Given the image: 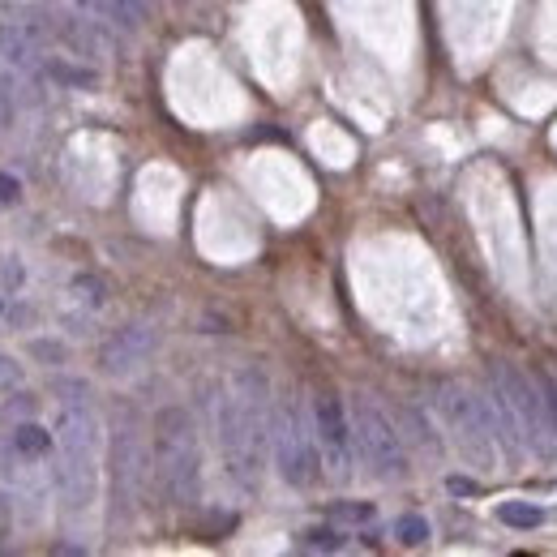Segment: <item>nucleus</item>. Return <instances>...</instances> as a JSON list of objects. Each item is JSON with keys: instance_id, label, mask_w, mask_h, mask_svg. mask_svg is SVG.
I'll return each instance as SVG.
<instances>
[{"instance_id": "1", "label": "nucleus", "mask_w": 557, "mask_h": 557, "mask_svg": "<svg viewBox=\"0 0 557 557\" xmlns=\"http://www.w3.org/2000/svg\"><path fill=\"white\" fill-rule=\"evenodd\" d=\"M60 395V416H56V493L69 515H78L95 502L99 493V416L90 403L86 382H56Z\"/></svg>"}, {"instance_id": "2", "label": "nucleus", "mask_w": 557, "mask_h": 557, "mask_svg": "<svg viewBox=\"0 0 557 557\" xmlns=\"http://www.w3.org/2000/svg\"><path fill=\"white\" fill-rule=\"evenodd\" d=\"M270 386L266 373L240 369L232 378V390L219 399L215 408V429H219V455L228 463V476L236 485L253 489L262 468V446L270 438Z\"/></svg>"}, {"instance_id": "3", "label": "nucleus", "mask_w": 557, "mask_h": 557, "mask_svg": "<svg viewBox=\"0 0 557 557\" xmlns=\"http://www.w3.org/2000/svg\"><path fill=\"white\" fill-rule=\"evenodd\" d=\"M155 476L176 506H193L202 493L198 429L185 408H163L155 416Z\"/></svg>"}, {"instance_id": "4", "label": "nucleus", "mask_w": 557, "mask_h": 557, "mask_svg": "<svg viewBox=\"0 0 557 557\" xmlns=\"http://www.w3.org/2000/svg\"><path fill=\"white\" fill-rule=\"evenodd\" d=\"M270 442H275V463H279V476L288 485L305 489L318 480V463H322V450H318V429H309L300 403L283 399L275 416H270Z\"/></svg>"}, {"instance_id": "5", "label": "nucleus", "mask_w": 557, "mask_h": 557, "mask_svg": "<svg viewBox=\"0 0 557 557\" xmlns=\"http://www.w3.org/2000/svg\"><path fill=\"white\" fill-rule=\"evenodd\" d=\"M493 386L506 395L510 412H515V420H519L523 442H528L540 459H553V425H549L545 395H536V386L523 378L510 360H498V365H493Z\"/></svg>"}, {"instance_id": "6", "label": "nucleus", "mask_w": 557, "mask_h": 557, "mask_svg": "<svg viewBox=\"0 0 557 557\" xmlns=\"http://www.w3.org/2000/svg\"><path fill=\"white\" fill-rule=\"evenodd\" d=\"M442 416H446L450 433H455L459 450L468 455V463H476V468H485V472L498 468V455H502V450H498V442H493L489 420H485V408H480V399L472 395V390L446 386V395H442Z\"/></svg>"}, {"instance_id": "7", "label": "nucleus", "mask_w": 557, "mask_h": 557, "mask_svg": "<svg viewBox=\"0 0 557 557\" xmlns=\"http://www.w3.org/2000/svg\"><path fill=\"white\" fill-rule=\"evenodd\" d=\"M352 442L360 450V459H365L378 476H399L403 468H408L399 429L390 425L365 395H356V403H352Z\"/></svg>"}, {"instance_id": "8", "label": "nucleus", "mask_w": 557, "mask_h": 557, "mask_svg": "<svg viewBox=\"0 0 557 557\" xmlns=\"http://www.w3.org/2000/svg\"><path fill=\"white\" fill-rule=\"evenodd\" d=\"M313 429H318V450H322V468L330 480H348L352 476V416L343 412V403L335 395H318L313 403Z\"/></svg>"}, {"instance_id": "9", "label": "nucleus", "mask_w": 557, "mask_h": 557, "mask_svg": "<svg viewBox=\"0 0 557 557\" xmlns=\"http://www.w3.org/2000/svg\"><path fill=\"white\" fill-rule=\"evenodd\" d=\"M155 330H150L146 322H129L112 330L108 339H103L99 348V369L108 373V378H129V373H138L150 356H155Z\"/></svg>"}, {"instance_id": "10", "label": "nucleus", "mask_w": 557, "mask_h": 557, "mask_svg": "<svg viewBox=\"0 0 557 557\" xmlns=\"http://www.w3.org/2000/svg\"><path fill=\"white\" fill-rule=\"evenodd\" d=\"M0 56H5V65L18 69V73L48 69V35H43V26L22 22V18H5L0 22Z\"/></svg>"}, {"instance_id": "11", "label": "nucleus", "mask_w": 557, "mask_h": 557, "mask_svg": "<svg viewBox=\"0 0 557 557\" xmlns=\"http://www.w3.org/2000/svg\"><path fill=\"white\" fill-rule=\"evenodd\" d=\"M52 30L60 43L78 56V60H108L112 56V39L99 30V22H82V18H52Z\"/></svg>"}, {"instance_id": "12", "label": "nucleus", "mask_w": 557, "mask_h": 557, "mask_svg": "<svg viewBox=\"0 0 557 557\" xmlns=\"http://www.w3.org/2000/svg\"><path fill=\"white\" fill-rule=\"evenodd\" d=\"M116 480H120V493L133 498V489H138V480H142V450H138L133 429L116 433Z\"/></svg>"}, {"instance_id": "13", "label": "nucleus", "mask_w": 557, "mask_h": 557, "mask_svg": "<svg viewBox=\"0 0 557 557\" xmlns=\"http://www.w3.org/2000/svg\"><path fill=\"white\" fill-rule=\"evenodd\" d=\"M73 5L90 13V18H103L116 26H138L146 18V0H73Z\"/></svg>"}, {"instance_id": "14", "label": "nucleus", "mask_w": 557, "mask_h": 557, "mask_svg": "<svg viewBox=\"0 0 557 557\" xmlns=\"http://www.w3.org/2000/svg\"><path fill=\"white\" fill-rule=\"evenodd\" d=\"M56 446V433H48L43 425H35V420H26V425L13 429V455L35 463V459H48V450Z\"/></svg>"}, {"instance_id": "15", "label": "nucleus", "mask_w": 557, "mask_h": 557, "mask_svg": "<svg viewBox=\"0 0 557 557\" xmlns=\"http://www.w3.org/2000/svg\"><path fill=\"white\" fill-rule=\"evenodd\" d=\"M498 519L506 523V528H519V532H532L545 523V510H540L536 502H502L498 506Z\"/></svg>"}, {"instance_id": "16", "label": "nucleus", "mask_w": 557, "mask_h": 557, "mask_svg": "<svg viewBox=\"0 0 557 557\" xmlns=\"http://www.w3.org/2000/svg\"><path fill=\"white\" fill-rule=\"evenodd\" d=\"M48 78H52V82H65V86H95L99 73H95V69L65 65V60H48Z\"/></svg>"}, {"instance_id": "17", "label": "nucleus", "mask_w": 557, "mask_h": 557, "mask_svg": "<svg viewBox=\"0 0 557 557\" xmlns=\"http://www.w3.org/2000/svg\"><path fill=\"white\" fill-rule=\"evenodd\" d=\"M395 536H399V545L416 549V545H425V540H429V523L420 519V515H403V519L395 523Z\"/></svg>"}, {"instance_id": "18", "label": "nucleus", "mask_w": 557, "mask_h": 557, "mask_svg": "<svg viewBox=\"0 0 557 557\" xmlns=\"http://www.w3.org/2000/svg\"><path fill=\"white\" fill-rule=\"evenodd\" d=\"M73 296H78L82 305L99 309V305H103V283H99L95 275H78V279H73Z\"/></svg>"}, {"instance_id": "19", "label": "nucleus", "mask_w": 557, "mask_h": 557, "mask_svg": "<svg viewBox=\"0 0 557 557\" xmlns=\"http://www.w3.org/2000/svg\"><path fill=\"white\" fill-rule=\"evenodd\" d=\"M300 545H305V549H326V553H335V549L343 545V536H339V528H309Z\"/></svg>"}, {"instance_id": "20", "label": "nucleus", "mask_w": 557, "mask_h": 557, "mask_svg": "<svg viewBox=\"0 0 557 557\" xmlns=\"http://www.w3.org/2000/svg\"><path fill=\"white\" fill-rule=\"evenodd\" d=\"M22 279H26V270L18 258H9V253H0V288L5 292H18L22 288Z\"/></svg>"}, {"instance_id": "21", "label": "nucleus", "mask_w": 557, "mask_h": 557, "mask_svg": "<svg viewBox=\"0 0 557 557\" xmlns=\"http://www.w3.org/2000/svg\"><path fill=\"white\" fill-rule=\"evenodd\" d=\"M335 519H343V523H369L373 519V506L369 502H339L335 510H330Z\"/></svg>"}, {"instance_id": "22", "label": "nucleus", "mask_w": 557, "mask_h": 557, "mask_svg": "<svg viewBox=\"0 0 557 557\" xmlns=\"http://www.w3.org/2000/svg\"><path fill=\"white\" fill-rule=\"evenodd\" d=\"M18 386H22V365L0 352V390H18Z\"/></svg>"}, {"instance_id": "23", "label": "nucleus", "mask_w": 557, "mask_h": 557, "mask_svg": "<svg viewBox=\"0 0 557 557\" xmlns=\"http://www.w3.org/2000/svg\"><path fill=\"white\" fill-rule=\"evenodd\" d=\"M540 395H545L549 425H553V438H557V378H549V373H540Z\"/></svg>"}, {"instance_id": "24", "label": "nucleus", "mask_w": 557, "mask_h": 557, "mask_svg": "<svg viewBox=\"0 0 557 557\" xmlns=\"http://www.w3.org/2000/svg\"><path fill=\"white\" fill-rule=\"evenodd\" d=\"M18 180H13V176H5V172H0V202H18Z\"/></svg>"}, {"instance_id": "25", "label": "nucleus", "mask_w": 557, "mask_h": 557, "mask_svg": "<svg viewBox=\"0 0 557 557\" xmlns=\"http://www.w3.org/2000/svg\"><path fill=\"white\" fill-rule=\"evenodd\" d=\"M30 408H35V399H30V395H18V399H9V408H5V416H26Z\"/></svg>"}, {"instance_id": "26", "label": "nucleus", "mask_w": 557, "mask_h": 557, "mask_svg": "<svg viewBox=\"0 0 557 557\" xmlns=\"http://www.w3.org/2000/svg\"><path fill=\"white\" fill-rule=\"evenodd\" d=\"M0 60H5V56H0ZM13 73H18V69H5V65H0V95H13Z\"/></svg>"}, {"instance_id": "27", "label": "nucleus", "mask_w": 557, "mask_h": 557, "mask_svg": "<svg viewBox=\"0 0 557 557\" xmlns=\"http://www.w3.org/2000/svg\"><path fill=\"white\" fill-rule=\"evenodd\" d=\"M480 485L476 480H463V476H450V493H476Z\"/></svg>"}, {"instance_id": "28", "label": "nucleus", "mask_w": 557, "mask_h": 557, "mask_svg": "<svg viewBox=\"0 0 557 557\" xmlns=\"http://www.w3.org/2000/svg\"><path fill=\"white\" fill-rule=\"evenodd\" d=\"M9 125V103H5V95H0V129Z\"/></svg>"}]
</instances>
